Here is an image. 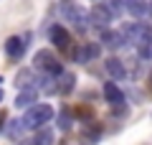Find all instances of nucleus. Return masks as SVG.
Here are the masks:
<instances>
[{
	"label": "nucleus",
	"mask_w": 152,
	"mask_h": 145,
	"mask_svg": "<svg viewBox=\"0 0 152 145\" xmlns=\"http://www.w3.org/2000/svg\"><path fill=\"white\" fill-rule=\"evenodd\" d=\"M20 135H23V122L20 120H8V125H5V138H10V140H20Z\"/></svg>",
	"instance_id": "a211bd4d"
},
{
	"label": "nucleus",
	"mask_w": 152,
	"mask_h": 145,
	"mask_svg": "<svg viewBox=\"0 0 152 145\" xmlns=\"http://www.w3.org/2000/svg\"><path fill=\"white\" fill-rule=\"evenodd\" d=\"M28 43H31V33H23V36H10L5 41V56L10 61H20L28 51Z\"/></svg>",
	"instance_id": "20e7f679"
},
{
	"label": "nucleus",
	"mask_w": 152,
	"mask_h": 145,
	"mask_svg": "<svg viewBox=\"0 0 152 145\" xmlns=\"http://www.w3.org/2000/svg\"><path fill=\"white\" fill-rule=\"evenodd\" d=\"M102 94H104V99H107L112 107H119V104H124V92L119 89V84H114V81H104Z\"/></svg>",
	"instance_id": "1a4fd4ad"
},
{
	"label": "nucleus",
	"mask_w": 152,
	"mask_h": 145,
	"mask_svg": "<svg viewBox=\"0 0 152 145\" xmlns=\"http://www.w3.org/2000/svg\"><path fill=\"white\" fill-rule=\"evenodd\" d=\"M53 117H56V112H53V107H51L48 102H36L33 107L26 109V115L20 117V122H23V130H33V132H36V130H43Z\"/></svg>",
	"instance_id": "f257e3e1"
},
{
	"label": "nucleus",
	"mask_w": 152,
	"mask_h": 145,
	"mask_svg": "<svg viewBox=\"0 0 152 145\" xmlns=\"http://www.w3.org/2000/svg\"><path fill=\"white\" fill-rule=\"evenodd\" d=\"M91 3H99V0H91Z\"/></svg>",
	"instance_id": "c85d7f7f"
},
{
	"label": "nucleus",
	"mask_w": 152,
	"mask_h": 145,
	"mask_svg": "<svg viewBox=\"0 0 152 145\" xmlns=\"http://www.w3.org/2000/svg\"><path fill=\"white\" fill-rule=\"evenodd\" d=\"M71 115H74V120H79V122H94V117H96V112H94V107H89V104H74V109H71Z\"/></svg>",
	"instance_id": "ddd939ff"
},
{
	"label": "nucleus",
	"mask_w": 152,
	"mask_h": 145,
	"mask_svg": "<svg viewBox=\"0 0 152 145\" xmlns=\"http://www.w3.org/2000/svg\"><path fill=\"white\" fill-rule=\"evenodd\" d=\"M3 97H5V92H3V87H0V102H3Z\"/></svg>",
	"instance_id": "a878e982"
},
{
	"label": "nucleus",
	"mask_w": 152,
	"mask_h": 145,
	"mask_svg": "<svg viewBox=\"0 0 152 145\" xmlns=\"http://www.w3.org/2000/svg\"><path fill=\"white\" fill-rule=\"evenodd\" d=\"M71 125H74V117H71V107H61L58 115H56V127L61 132H69Z\"/></svg>",
	"instance_id": "dca6fc26"
},
{
	"label": "nucleus",
	"mask_w": 152,
	"mask_h": 145,
	"mask_svg": "<svg viewBox=\"0 0 152 145\" xmlns=\"http://www.w3.org/2000/svg\"><path fill=\"white\" fill-rule=\"evenodd\" d=\"M74 87H76V74L64 71V74L56 76V94H71Z\"/></svg>",
	"instance_id": "f8f14e48"
},
{
	"label": "nucleus",
	"mask_w": 152,
	"mask_h": 145,
	"mask_svg": "<svg viewBox=\"0 0 152 145\" xmlns=\"http://www.w3.org/2000/svg\"><path fill=\"white\" fill-rule=\"evenodd\" d=\"M114 21V16L109 13L107 3H96V5L89 10V26L99 28V31H104V28H109V23Z\"/></svg>",
	"instance_id": "423d86ee"
},
{
	"label": "nucleus",
	"mask_w": 152,
	"mask_h": 145,
	"mask_svg": "<svg viewBox=\"0 0 152 145\" xmlns=\"http://www.w3.org/2000/svg\"><path fill=\"white\" fill-rule=\"evenodd\" d=\"M33 69H36L38 74H43V76H53V79L58 74H64V64L56 59L53 51H48V48L36 51V56H33Z\"/></svg>",
	"instance_id": "f03ea898"
},
{
	"label": "nucleus",
	"mask_w": 152,
	"mask_h": 145,
	"mask_svg": "<svg viewBox=\"0 0 152 145\" xmlns=\"http://www.w3.org/2000/svg\"><path fill=\"white\" fill-rule=\"evenodd\" d=\"M18 145H33V143H31V138H28V140H20Z\"/></svg>",
	"instance_id": "b1692460"
},
{
	"label": "nucleus",
	"mask_w": 152,
	"mask_h": 145,
	"mask_svg": "<svg viewBox=\"0 0 152 145\" xmlns=\"http://www.w3.org/2000/svg\"><path fill=\"white\" fill-rule=\"evenodd\" d=\"M84 138H89L91 143H99V138H102V125L86 122V125H84Z\"/></svg>",
	"instance_id": "aec40b11"
},
{
	"label": "nucleus",
	"mask_w": 152,
	"mask_h": 145,
	"mask_svg": "<svg viewBox=\"0 0 152 145\" xmlns=\"http://www.w3.org/2000/svg\"><path fill=\"white\" fill-rule=\"evenodd\" d=\"M0 84H3V76H0Z\"/></svg>",
	"instance_id": "cd10ccee"
},
{
	"label": "nucleus",
	"mask_w": 152,
	"mask_h": 145,
	"mask_svg": "<svg viewBox=\"0 0 152 145\" xmlns=\"http://www.w3.org/2000/svg\"><path fill=\"white\" fill-rule=\"evenodd\" d=\"M84 48H86L89 61H91V59H99V54H102V46H99V43H91V41H86V43H84Z\"/></svg>",
	"instance_id": "4be33fe9"
},
{
	"label": "nucleus",
	"mask_w": 152,
	"mask_h": 145,
	"mask_svg": "<svg viewBox=\"0 0 152 145\" xmlns=\"http://www.w3.org/2000/svg\"><path fill=\"white\" fill-rule=\"evenodd\" d=\"M48 41L53 43L56 48H61V51H69V48H71V33L66 31L64 26L53 23V26L48 28Z\"/></svg>",
	"instance_id": "0eeeda50"
},
{
	"label": "nucleus",
	"mask_w": 152,
	"mask_h": 145,
	"mask_svg": "<svg viewBox=\"0 0 152 145\" xmlns=\"http://www.w3.org/2000/svg\"><path fill=\"white\" fill-rule=\"evenodd\" d=\"M53 130H48V127H43V130H36L33 132V138H31V143L33 145H53Z\"/></svg>",
	"instance_id": "f3484780"
},
{
	"label": "nucleus",
	"mask_w": 152,
	"mask_h": 145,
	"mask_svg": "<svg viewBox=\"0 0 152 145\" xmlns=\"http://www.w3.org/2000/svg\"><path fill=\"white\" fill-rule=\"evenodd\" d=\"M150 87H152V71H150Z\"/></svg>",
	"instance_id": "bb28decb"
},
{
	"label": "nucleus",
	"mask_w": 152,
	"mask_h": 145,
	"mask_svg": "<svg viewBox=\"0 0 152 145\" xmlns=\"http://www.w3.org/2000/svg\"><path fill=\"white\" fill-rule=\"evenodd\" d=\"M99 46H109V48H122L127 46V38L119 31H112V28H104L102 36H99Z\"/></svg>",
	"instance_id": "9d476101"
},
{
	"label": "nucleus",
	"mask_w": 152,
	"mask_h": 145,
	"mask_svg": "<svg viewBox=\"0 0 152 145\" xmlns=\"http://www.w3.org/2000/svg\"><path fill=\"white\" fill-rule=\"evenodd\" d=\"M69 59L74 61V64H86L89 56H86V48H84V43H79V46L69 48Z\"/></svg>",
	"instance_id": "6ab92c4d"
},
{
	"label": "nucleus",
	"mask_w": 152,
	"mask_h": 145,
	"mask_svg": "<svg viewBox=\"0 0 152 145\" xmlns=\"http://www.w3.org/2000/svg\"><path fill=\"white\" fill-rule=\"evenodd\" d=\"M66 5H71V0H61V8H66Z\"/></svg>",
	"instance_id": "393cba45"
},
{
	"label": "nucleus",
	"mask_w": 152,
	"mask_h": 145,
	"mask_svg": "<svg viewBox=\"0 0 152 145\" xmlns=\"http://www.w3.org/2000/svg\"><path fill=\"white\" fill-rule=\"evenodd\" d=\"M137 54H140L142 61H150L152 59V26L150 23H137V33L132 38Z\"/></svg>",
	"instance_id": "7ed1b4c3"
},
{
	"label": "nucleus",
	"mask_w": 152,
	"mask_h": 145,
	"mask_svg": "<svg viewBox=\"0 0 152 145\" xmlns=\"http://www.w3.org/2000/svg\"><path fill=\"white\" fill-rule=\"evenodd\" d=\"M15 87L18 89H38V76L33 74V69H20L15 76Z\"/></svg>",
	"instance_id": "9b49d317"
},
{
	"label": "nucleus",
	"mask_w": 152,
	"mask_h": 145,
	"mask_svg": "<svg viewBox=\"0 0 152 145\" xmlns=\"http://www.w3.org/2000/svg\"><path fill=\"white\" fill-rule=\"evenodd\" d=\"M147 16L152 18V0H150V3H147Z\"/></svg>",
	"instance_id": "5701e85b"
},
{
	"label": "nucleus",
	"mask_w": 152,
	"mask_h": 145,
	"mask_svg": "<svg viewBox=\"0 0 152 145\" xmlns=\"http://www.w3.org/2000/svg\"><path fill=\"white\" fill-rule=\"evenodd\" d=\"M64 18L76 28V31H86L89 28V10L81 8V5H76V3H71V5L64 8Z\"/></svg>",
	"instance_id": "39448f33"
},
{
	"label": "nucleus",
	"mask_w": 152,
	"mask_h": 145,
	"mask_svg": "<svg viewBox=\"0 0 152 145\" xmlns=\"http://www.w3.org/2000/svg\"><path fill=\"white\" fill-rule=\"evenodd\" d=\"M36 102H38V89H23L20 94L15 97V107H20V109L33 107Z\"/></svg>",
	"instance_id": "4468645a"
},
{
	"label": "nucleus",
	"mask_w": 152,
	"mask_h": 145,
	"mask_svg": "<svg viewBox=\"0 0 152 145\" xmlns=\"http://www.w3.org/2000/svg\"><path fill=\"white\" fill-rule=\"evenodd\" d=\"M104 69H107V74L112 76L109 81H114V84L129 76V74H127V66H124V61H122V59H117V56H109V59L104 61Z\"/></svg>",
	"instance_id": "6e6552de"
},
{
	"label": "nucleus",
	"mask_w": 152,
	"mask_h": 145,
	"mask_svg": "<svg viewBox=\"0 0 152 145\" xmlns=\"http://www.w3.org/2000/svg\"><path fill=\"white\" fill-rule=\"evenodd\" d=\"M124 10L129 13L134 21H140V18H145V16H147V3H145V0H127Z\"/></svg>",
	"instance_id": "2eb2a0df"
},
{
	"label": "nucleus",
	"mask_w": 152,
	"mask_h": 145,
	"mask_svg": "<svg viewBox=\"0 0 152 145\" xmlns=\"http://www.w3.org/2000/svg\"><path fill=\"white\" fill-rule=\"evenodd\" d=\"M124 5H127V0H109V3H107L109 13H112L114 18H119L122 13H124Z\"/></svg>",
	"instance_id": "412c9836"
}]
</instances>
